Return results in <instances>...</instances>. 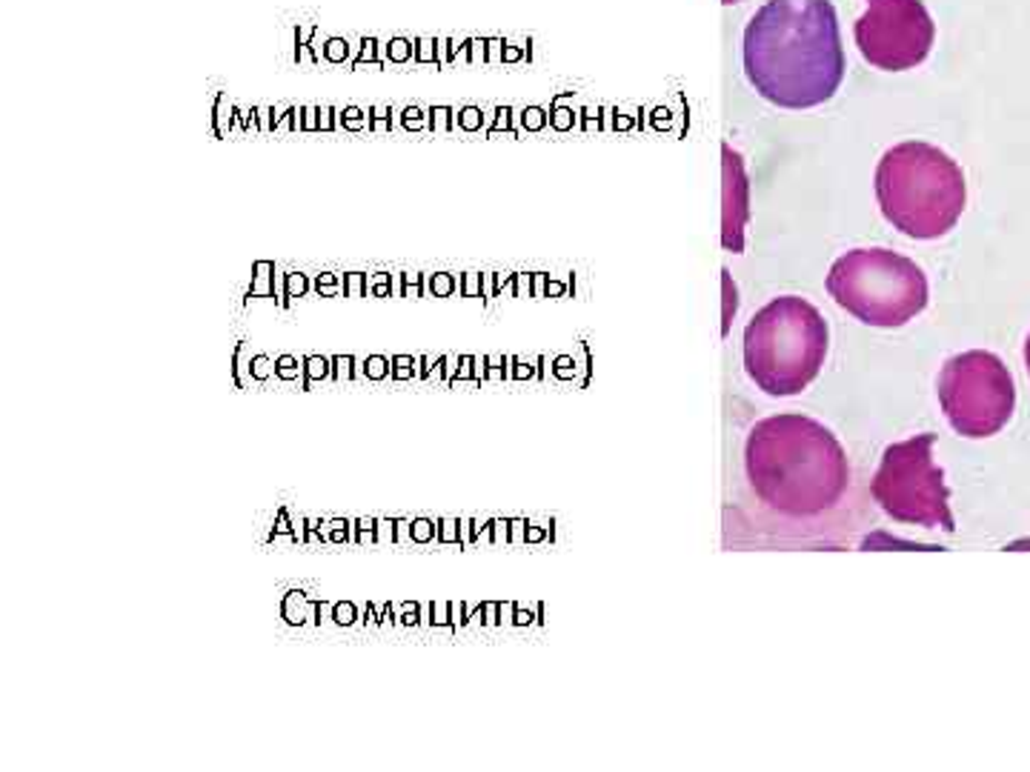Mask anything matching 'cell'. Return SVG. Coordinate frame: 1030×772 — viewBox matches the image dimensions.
Segmentation results:
<instances>
[{
  "label": "cell",
  "mask_w": 1030,
  "mask_h": 772,
  "mask_svg": "<svg viewBox=\"0 0 1030 772\" xmlns=\"http://www.w3.org/2000/svg\"><path fill=\"white\" fill-rule=\"evenodd\" d=\"M741 58L750 86L781 109L828 103L848 72L830 0H767L744 29Z\"/></svg>",
  "instance_id": "6da1fadb"
},
{
  "label": "cell",
  "mask_w": 1030,
  "mask_h": 772,
  "mask_svg": "<svg viewBox=\"0 0 1030 772\" xmlns=\"http://www.w3.org/2000/svg\"><path fill=\"white\" fill-rule=\"evenodd\" d=\"M744 469L759 501L788 518L830 513L850 486L845 446L801 412L759 421L744 444Z\"/></svg>",
  "instance_id": "7a4b0ae2"
},
{
  "label": "cell",
  "mask_w": 1030,
  "mask_h": 772,
  "mask_svg": "<svg viewBox=\"0 0 1030 772\" xmlns=\"http://www.w3.org/2000/svg\"><path fill=\"white\" fill-rule=\"evenodd\" d=\"M876 200L893 230L916 240H936L965 212V172L933 143H896L876 166Z\"/></svg>",
  "instance_id": "3957f363"
},
{
  "label": "cell",
  "mask_w": 1030,
  "mask_h": 772,
  "mask_svg": "<svg viewBox=\"0 0 1030 772\" xmlns=\"http://www.w3.org/2000/svg\"><path fill=\"white\" fill-rule=\"evenodd\" d=\"M830 329L824 315L799 295H781L744 327V369L773 398L808 389L828 361Z\"/></svg>",
  "instance_id": "277c9868"
},
{
  "label": "cell",
  "mask_w": 1030,
  "mask_h": 772,
  "mask_svg": "<svg viewBox=\"0 0 1030 772\" xmlns=\"http://www.w3.org/2000/svg\"><path fill=\"white\" fill-rule=\"evenodd\" d=\"M828 292L856 321L876 329H896L922 315L930 287L916 260L885 247L850 249L830 267Z\"/></svg>",
  "instance_id": "5b68a950"
},
{
  "label": "cell",
  "mask_w": 1030,
  "mask_h": 772,
  "mask_svg": "<svg viewBox=\"0 0 1030 772\" xmlns=\"http://www.w3.org/2000/svg\"><path fill=\"white\" fill-rule=\"evenodd\" d=\"M933 432L885 446L870 493L896 523L953 533L956 521L950 513V489L942 466L933 461Z\"/></svg>",
  "instance_id": "8992f818"
},
{
  "label": "cell",
  "mask_w": 1030,
  "mask_h": 772,
  "mask_svg": "<svg viewBox=\"0 0 1030 772\" xmlns=\"http://www.w3.org/2000/svg\"><path fill=\"white\" fill-rule=\"evenodd\" d=\"M939 404L962 438H990L1007 426L1016 409V384L1002 357L985 349L959 352L939 372Z\"/></svg>",
  "instance_id": "52a82bcc"
},
{
  "label": "cell",
  "mask_w": 1030,
  "mask_h": 772,
  "mask_svg": "<svg viewBox=\"0 0 1030 772\" xmlns=\"http://www.w3.org/2000/svg\"><path fill=\"white\" fill-rule=\"evenodd\" d=\"M853 37L873 69L907 72L927 61L936 44V24L922 0H868Z\"/></svg>",
  "instance_id": "ba28073f"
},
{
  "label": "cell",
  "mask_w": 1030,
  "mask_h": 772,
  "mask_svg": "<svg viewBox=\"0 0 1030 772\" xmlns=\"http://www.w3.org/2000/svg\"><path fill=\"white\" fill-rule=\"evenodd\" d=\"M750 220V181L744 161L733 146H721V247L733 255L744 249V230Z\"/></svg>",
  "instance_id": "9c48e42d"
},
{
  "label": "cell",
  "mask_w": 1030,
  "mask_h": 772,
  "mask_svg": "<svg viewBox=\"0 0 1030 772\" xmlns=\"http://www.w3.org/2000/svg\"><path fill=\"white\" fill-rule=\"evenodd\" d=\"M280 621L292 630L324 624V598H309L304 590H289L280 598Z\"/></svg>",
  "instance_id": "30bf717a"
},
{
  "label": "cell",
  "mask_w": 1030,
  "mask_h": 772,
  "mask_svg": "<svg viewBox=\"0 0 1030 772\" xmlns=\"http://www.w3.org/2000/svg\"><path fill=\"white\" fill-rule=\"evenodd\" d=\"M275 272L278 267L272 260H255L252 263V280L243 295V304H250L252 298H275Z\"/></svg>",
  "instance_id": "8fae6325"
},
{
  "label": "cell",
  "mask_w": 1030,
  "mask_h": 772,
  "mask_svg": "<svg viewBox=\"0 0 1030 772\" xmlns=\"http://www.w3.org/2000/svg\"><path fill=\"white\" fill-rule=\"evenodd\" d=\"M324 624H332V627H341V630H349V627H358L361 624V607L355 604V601H327L324 598Z\"/></svg>",
  "instance_id": "7c38bea8"
},
{
  "label": "cell",
  "mask_w": 1030,
  "mask_h": 772,
  "mask_svg": "<svg viewBox=\"0 0 1030 772\" xmlns=\"http://www.w3.org/2000/svg\"><path fill=\"white\" fill-rule=\"evenodd\" d=\"M232 123H235V103L230 101L227 92H218L215 103H212V112H210L212 138H218V141L230 138L232 135Z\"/></svg>",
  "instance_id": "4fadbf2b"
},
{
  "label": "cell",
  "mask_w": 1030,
  "mask_h": 772,
  "mask_svg": "<svg viewBox=\"0 0 1030 772\" xmlns=\"http://www.w3.org/2000/svg\"><path fill=\"white\" fill-rule=\"evenodd\" d=\"M230 372H232V384L238 389H252L255 381H252V352H250V341H238L235 349H232V357H230Z\"/></svg>",
  "instance_id": "5bb4252c"
},
{
  "label": "cell",
  "mask_w": 1030,
  "mask_h": 772,
  "mask_svg": "<svg viewBox=\"0 0 1030 772\" xmlns=\"http://www.w3.org/2000/svg\"><path fill=\"white\" fill-rule=\"evenodd\" d=\"M332 381V361L327 355H304V384L301 392H309L312 384Z\"/></svg>",
  "instance_id": "9a60e30c"
},
{
  "label": "cell",
  "mask_w": 1030,
  "mask_h": 772,
  "mask_svg": "<svg viewBox=\"0 0 1030 772\" xmlns=\"http://www.w3.org/2000/svg\"><path fill=\"white\" fill-rule=\"evenodd\" d=\"M449 357L441 355V357H429V355H418V375L416 381L418 384H429V381H441L446 384L449 381Z\"/></svg>",
  "instance_id": "2e32d148"
},
{
  "label": "cell",
  "mask_w": 1030,
  "mask_h": 772,
  "mask_svg": "<svg viewBox=\"0 0 1030 772\" xmlns=\"http://www.w3.org/2000/svg\"><path fill=\"white\" fill-rule=\"evenodd\" d=\"M384 58H381V41L378 37H361V46H358V54L349 61V69L358 72L364 66H372V69H384Z\"/></svg>",
  "instance_id": "e0dca14e"
},
{
  "label": "cell",
  "mask_w": 1030,
  "mask_h": 772,
  "mask_svg": "<svg viewBox=\"0 0 1030 772\" xmlns=\"http://www.w3.org/2000/svg\"><path fill=\"white\" fill-rule=\"evenodd\" d=\"M424 607V627L429 630H453V615H449V601H421Z\"/></svg>",
  "instance_id": "ac0fdd59"
},
{
  "label": "cell",
  "mask_w": 1030,
  "mask_h": 772,
  "mask_svg": "<svg viewBox=\"0 0 1030 772\" xmlns=\"http://www.w3.org/2000/svg\"><path fill=\"white\" fill-rule=\"evenodd\" d=\"M412 58H416V37H412V41H409V37H401V34L389 37V44L384 46V61L387 64L404 66Z\"/></svg>",
  "instance_id": "d6986e66"
},
{
  "label": "cell",
  "mask_w": 1030,
  "mask_h": 772,
  "mask_svg": "<svg viewBox=\"0 0 1030 772\" xmlns=\"http://www.w3.org/2000/svg\"><path fill=\"white\" fill-rule=\"evenodd\" d=\"M275 378L278 381H287V384L298 381V389H301V384H304V357H298V355H278L275 357Z\"/></svg>",
  "instance_id": "ffe728a7"
},
{
  "label": "cell",
  "mask_w": 1030,
  "mask_h": 772,
  "mask_svg": "<svg viewBox=\"0 0 1030 772\" xmlns=\"http://www.w3.org/2000/svg\"><path fill=\"white\" fill-rule=\"evenodd\" d=\"M361 369V381H372V384H381V381H387L389 378V372H392V357H387V355H367V361L358 366Z\"/></svg>",
  "instance_id": "44dd1931"
},
{
  "label": "cell",
  "mask_w": 1030,
  "mask_h": 772,
  "mask_svg": "<svg viewBox=\"0 0 1030 772\" xmlns=\"http://www.w3.org/2000/svg\"><path fill=\"white\" fill-rule=\"evenodd\" d=\"M329 361H332V384H344V381L349 384L361 378L355 355H329Z\"/></svg>",
  "instance_id": "7402d4cb"
},
{
  "label": "cell",
  "mask_w": 1030,
  "mask_h": 772,
  "mask_svg": "<svg viewBox=\"0 0 1030 772\" xmlns=\"http://www.w3.org/2000/svg\"><path fill=\"white\" fill-rule=\"evenodd\" d=\"M324 543H352V518H324Z\"/></svg>",
  "instance_id": "603a6c76"
},
{
  "label": "cell",
  "mask_w": 1030,
  "mask_h": 772,
  "mask_svg": "<svg viewBox=\"0 0 1030 772\" xmlns=\"http://www.w3.org/2000/svg\"><path fill=\"white\" fill-rule=\"evenodd\" d=\"M352 543L355 547H378V518H352Z\"/></svg>",
  "instance_id": "cb8c5ba5"
},
{
  "label": "cell",
  "mask_w": 1030,
  "mask_h": 772,
  "mask_svg": "<svg viewBox=\"0 0 1030 772\" xmlns=\"http://www.w3.org/2000/svg\"><path fill=\"white\" fill-rule=\"evenodd\" d=\"M456 129V112L449 106H427V132L436 135V132H453Z\"/></svg>",
  "instance_id": "d4e9b609"
},
{
  "label": "cell",
  "mask_w": 1030,
  "mask_h": 772,
  "mask_svg": "<svg viewBox=\"0 0 1030 772\" xmlns=\"http://www.w3.org/2000/svg\"><path fill=\"white\" fill-rule=\"evenodd\" d=\"M338 126L344 132H367L369 129V109H361L355 103L338 109Z\"/></svg>",
  "instance_id": "484cf974"
},
{
  "label": "cell",
  "mask_w": 1030,
  "mask_h": 772,
  "mask_svg": "<svg viewBox=\"0 0 1030 772\" xmlns=\"http://www.w3.org/2000/svg\"><path fill=\"white\" fill-rule=\"evenodd\" d=\"M280 538H284V541H289V543H298L295 526H292V515H289V510H287V506H278V513H275V523H272V530H270V535H267V543H278Z\"/></svg>",
  "instance_id": "4316f807"
},
{
  "label": "cell",
  "mask_w": 1030,
  "mask_h": 772,
  "mask_svg": "<svg viewBox=\"0 0 1030 772\" xmlns=\"http://www.w3.org/2000/svg\"><path fill=\"white\" fill-rule=\"evenodd\" d=\"M412 64H418V66H436V69H441L438 37H416V58H412Z\"/></svg>",
  "instance_id": "83f0119b"
},
{
  "label": "cell",
  "mask_w": 1030,
  "mask_h": 772,
  "mask_svg": "<svg viewBox=\"0 0 1030 772\" xmlns=\"http://www.w3.org/2000/svg\"><path fill=\"white\" fill-rule=\"evenodd\" d=\"M436 538H438V518H427V515L412 518V543L427 547V543H436Z\"/></svg>",
  "instance_id": "f1b7e54d"
},
{
  "label": "cell",
  "mask_w": 1030,
  "mask_h": 772,
  "mask_svg": "<svg viewBox=\"0 0 1030 772\" xmlns=\"http://www.w3.org/2000/svg\"><path fill=\"white\" fill-rule=\"evenodd\" d=\"M352 61V46L347 37H327L324 41V64H332V66H341Z\"/></svg>",
  "instance_id": "f546056e"
},
{
  "label": "cell",
  "mask_w": 1030,
  "mask_h": 772,
  "mask_svg": "<svg viewBox=\"0 0 1030 772\" xmlns=\"http://www.w3.org/2000/svg\"><path fill=\"white\" fill-rule=\"evenodd\" d=\"M312 292L318 298H338L344 292L341 275L338 272H318V275H312Z\"/></svg>",
  "instance_id": "4dcf8cb0"
},
{
  "label": "cell",
  "mask_w": 1030,
  "mask_h": 772,
  "mask_svg": "<svg viewBox=\"0 0 1030 772\" xmlns=\"http://www.w3.org/2000/svg\"><path fill=\"white\" fill-rule=\"evenodd\" d=\"M418 375V355H392L389 381H416Z\"/></svg>",
  "instance_id": "1f68e13d"
},
{
  "label": "cell",
  "mask_w": 1030,
  "mask_h": 772,
  "mask_svg": "<svg viewBox=\"0 0 1030 772\" xmlns=\"http://www.w3.org/2000/svg\"><path fill=\"white\" fill-rule=\"evenodd\" d=\"M458 289V278L449 272H433L427 275V295L433 298H449Z\"/></svg>",
  "instance_id": "d6a6232c"
},
{
  "label": "cell",
  "mask_w": 1030,
  "mask_h": 772,
  "mask_svg": "<svg viewBox=\"0 0 1030 772\" xmlns=\"http://www.w3.org/2000/svg\"><path fill=\"white\" fill-rule=\"evenodd\" d=\"M398 126L404 132H409V135H412V132H427V109H421L416 103L404 106L398 112Z\"/></svg>",
  "instance_id": "836d02e7"
},
{
  "label": "cell",
  "mask_w": 1030,
  "mask_h": 772,
  "mask_svg": "<svg viewBox=\"0 0 1030 772\" xmlns=\"http://www.w3.org/2000/svg\"><path fill=\"white\" fill-rule=\"evenodd\" d=\"M398 112L392 109L389 103H376V106H369V132H392L396 129V123H392V118H396Z\"/></svg>",
  "instance_id": "e575fe53"
},
{
  "label": "cell",
  "mask_w": 1030,
  "mask_h": 772,
  "mask_svg": "<svg viewBox=\"0 0 1030 772\" xmlns=\"http://www.w3.org/2000/svg\"><path fill=\"white\" fill-rule=\"evenodd\" d=\"M398 627H407V630L424 627V607H421V601H401V604H398Z\"/></svg>",
  "instance_id": "d590c367"
},
{
  "label": "cell",
  "mask_w": 1030,
  "mask_h": 772,
  "mask_svg": "<svg viewBox=\"0 0 1030 772\" xmlns=\"http://www.w3.org/2000/svg\"><path fill=\"white\" fill-rule=\"evenodd\" d=\"M315 34H318V24H301L295 29V64H301L304 54H309Z\"/></svg>",
  "instance_id": "8d00e7d4"
},
{
  "label": "cell",
  "mask_w": 1030,
  "mask_h": 772,
  "mask_svg": "<svg viewBox=\"0 0 1030 772\" xmlns=\"http://www.w3.org/2000/svg\"><path fill=\"white\" fill-rule=\"evenodd\" d=\"M275 378V361L270 355H252V381L258 384V386H267L270 381Z\"/></svg>",
  "instance_id": "74e56055"
},
{
  "label": "cell",
  "mask_w": 1030,
  "mask_h": 772,
  "mask_svg": "<svg viewBox=\"0 0 1030 772\" xmlns=\"http://www.w3.org/2000/svg\"><path fill=\"white\" fill-rule=\"evenodd\" d=\"M436 543H458V550L464 547L461 538V518H438V538Z\"/></svg>",
  "instance_id": "f35d334b"
},
{
  "label": "cell",
  "mask_w": 1030,
  "mask_h": 772,
  "mask_svg": "<svg viewBox=\"0 0 1030 772\" xmlns=\"http://www.w3.org/2000/svg\"><path fill=\"white\" fill-rule=\"evenodd\" d=\"M367 295L369 298H392V272L367 275Z\"/></svg>",
  "instance_id": "ab89813d"
},
{
  "label": "cell",
  "mask_w": 1030,
  "mask_h": 772,
  "mask_svg": "<svg viewBox=\"0 0 1030 772\" xmlns=\"http://www.w3.org/2000/svg\"><path fill=\"white\" fill-rule=\"evenodd\" d=\"M287 292H289V298L295 300V298H307L309 292H312V275H307V272H287Z\"/></svg>",
  "instance_id": "60d3db41"
},
{
  "label": "cell",
  "mask_w": 1030,
  "mask_h": 772,
  "mask_svg": "<svg viewBox=\"0 0 1030 772\" xmlns=\"http://www.w3.org/2000/svg\"><path fill=\"white\" fill-rule=\"evenodd\" d=\"M344 298H367V272H344Z\"/></svg>",
  "instance_id": "b9f144b4"
},
{
  "label": "cell",
  "mask_w": 1030,
  "mask_h": 772,
  "mask_svg": "<svg viewBox=\"0 0 1030 772\" xmlns=\"http://www.w3.org/2000/svg\"><path fill=\"white\" fill-rule=\"evenodd\" d=\"M404 275V298H424L427 295V275L424 272H401Z\"/></svg>",
  "instance_id": "7bdbcfd3"
},
{
  "label": "cell",
  "mask_w": 1030,
  "mask_h": 772,
  "mask_svg": "<svg viewBox=\"0 0 1030 772\" xmlns=\"http://www.w3.org/2000/svg\"><path fill=\"white\" fill-rule=\"evenodd\" d=\"M466 378H476V357L461 355V357H458V366L453 369V375H449L446 386H456L458 381H466Z\"/></svg>",
  "instance_id": "ee69618b"
},
{
  "label": "cell",
  "mask_w": 1030,
  "mask_h": 772,
  "mask_svg": "<svg viewBox=\"0 0 1030 772\" xmlns=\"http://www.w3.org/2000/svg\"><path fill=\"white\" fill-rule=\"evenodd\" d=\"M481 126V112L476 106H464L456 118V129H464V132H476Z\"/></svg>",
  "instance_id": "f6af8a7d"
},
{
  "label": "cell",
  "mask_w": 1030,
  "mask_h": 772,
  "mask_svg": "<svg viewBox=\"0 0 1030 772\" xmlns=\"http://www.w3.org/2000/svg\"><path fill=\"white\" fill-rule=\"evenodd\" d=\"M289 304H292V298H289V292H287V272H275V307L278 309H289Z\"/></svg>",
  "instance_id": "bcb514c9"
},
{
  "label": "cell",
  "mask_w": 1030,
  "mask_h": 772,
  "mask_svg": "<svg viewBox=\"0 0 1030 772\" xmlns=\"http://www.w3.org/2000/svg\"><path fill=\"white\" fill-rule=\"evenodd\" d=\"M318 123H321V132H338V109L335 106H318Z\"/></svg>",
  "instance_id": "7dc6e473"
},
{
  "label": "cell",
  "mask_w": 1030,
  "mask_h": 772,
  "mask_svg": "<svg viewBox=\"0 0 1030 772\" xmlns=\"http://www.w3.org/2000/svg\"><path fill=\"white\" fill-rule=\"evenodd\" d=\"M458 292H461L464 298H476V295H481V275H473V272L461 275V278H458Z\"/></svg>",
  "instance_id": "c3c4849f"
},
{
  "label": "cell",
  "mask_w": 1030,
  "mask_h": 772,
  "mask_svg": "<svg viewBox=\"0 0 1030 772\" xmlns=\"http://www.w3.org/2000/svg\"><path fill=\"white\" fill-rule=\"evenodd\" d=\"M387 627H398V604H392V601H387L378 612V630H387Z\"/></svg>",
  "instance_id": "681fc988"
},
{
  "label": "cell",
  "mask_w": 1030,
  "mask_h": 772,
  "mask_svg": "<svg viewBox=\"0 0 1030 772\" xmlns=\"http://www.w3.org/2000/svg\"><path fill=\"white\" fill-rule=\"evenodd\" d=\"M396 543L398 547L412 543V518H396Z\"/></svg>",
  "instance_id": "f907efd6"
},
{
  "label": "cell",
  "mask_w": 1030,
  "mask_h": 772,
  "mask_svg": "<svg viewBox=\"0 0 1030 772\" xmlns=\"http://www.w3.org/2000/svg\"><path fill=\"white\" fill-rule=\"evenodd\" d=\"M449 615H453V627L461 630L470 624V615H466V604L464 601H449Z\"/></svg>",
  "instance_id": "816d5d0a"
},
{
  "label": "cell",
  "mask_w": 1030,
  "mask_h": 772,
  "mask_svg": "<svg viewBox=\"0 0 1030 772\" xmlns=\"http://www.w3.org/2000/svg\"><path fill=\"white\" fill-rule=\"evenodd\" d=\"M396 543V518H378V547Z\"/></svg>",
  "instance_id": "f5cc1de1"
},
{
  "label": "cell",
  "mask_w": 1030,
  "mask_h": 772,
  "mask_svg": "<svg viewBox=\"0 0 1030 772\" xmlns=\"http://www.w3.org/2000/svg\"><path fill=\"white\" fill-rule=\"evenodd\" d=\"M258 121H260V135H270L275 123V106H258Z\"/></svg>",
  "instance_id": "db71d44e"
},
{
  "label": "cell",
  "mask_w": 1030,
  "mask_h": 772,
  "mask_svg": "<svg viewBox=\"0 0 1030 772\" xmlns=\"http://www.w3.org/2000/svg\"><path fill=\"white\" fill-rule=\"evenodd\" d=\"M378 607H376V601H367V604L361 607V627H378Z\"/></svg>",
  "instance_id": "11a10c76"
},
{
  "label": "cell",
  "mask_w": 1030,
  "mask_h": 772,
  "mask_svg": "<svg viewBox=\"0 0 1030 772\" xmlns=\"http://www.w3.org/2000/svg\"><path fill=\"white\" fill-rule=\"evenodd\" d=\"M321 523H324V518H309V515H307V543H318V541L324 543Z\"/></svg>",
  "instance_id": "9f6ffc18"
},
{
  "label": "cell",
  "mask_w": 1030,
  "mask_h": 772,
  "mask_svg": "<svg viewBox=\"0 0 1030 772\" xmlns=\"http://www.w3.org/2000/svg\"><path fill=\"white\" fill-rule=\"evenodd\" d=\"M301 132H321V123H318V106H304V126Z\"/></svg>",
  "instance_id": "6f0895ef"
},
{
  "label": "cell",
  "mask_w": 1030,
  "mask_h": 772,
  "mask_svg": "<svg viewBox=\"0 0 1030 772\" xmlns=\"http://www.w3.org/2000/svg\"><path fill=\"white\" fill-rule=\"evenodd\" d=\"M392 298H404V275L401 272L392 275Z\"/></svg>",
  "instance_id": "680465c9"
},
{
  "label": "cell",
  "mask_w": 1030,
  "mask_h": 772,
  "mask_svg": "<svg viewBox=\"0 0 1030 772\" xmlns=\"http://www.w3.org/2000/svg\"><path fill=\"white\" fill-rule=\"evenodd\" d=\"M481 289L486 295H493V275H481Z\"/></svg>",
  "instance_id": "91938a15"
},
{
  "label": "cell",
  "mask_w": 1030,
  "mask_h": 772,
  "mask_svg": "<svg viewBox=\"0 0 1030 772\" xmlns=\"http://www.w3.org/2000/svg\"><path fill=\"white\" fill-rule=\"evenodd\" d=\"M484 615H486V624H493V621H495V604H484Z\"/></svg>",
  "instance_id": "94428289"
},
{
  "label": "cell",
  "mask_w": 1030,
  "mask_h": 772,
  "mask_svg": "<svg viewBox=\"0 0 1030 772\" xmlns=\"http://www.w3.org/2000/svg\"><path fill=\"white\" fill-rule=\"evenodd\" d=\"M507 115H510V112H507V109H504V112H498V121H495V129H501V126H507ZM495 129H493V132H495Z\"/></svg>",
  "instance_id": "6125c7cd"
},
{
  "label": "cell",
  "mask_w": 1030,
  "mask_h": 772,
  "mask_svg": "<svg viewBox=\"0 0 1030 772\" xmlns=\"http://www.w3.org/2000/svg\"><path fill=\"white\" fill-rule=\"evenodd\" d=\"M1025 366H1027V375H1030V335H1027V344H1025Z\"/></svg>",
  "instance_id": "be15d7a7"
},
{
  "label": "cell",
  "mask_w": 1030,
  "mask_h": 772,
  "mask_svg": "<svg viewBox=\"0 0 1030 772\" xmlns=\"http://www.w3.org/2000/svg\"><path fill=\"white\" fill-rule=\"evenodd\" d=\"M724 6H733V4H741V0H721Z\"/></svg>",
  "instance_id": "e7e4bbea"
}]
</instances>
